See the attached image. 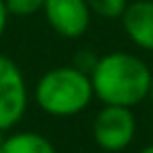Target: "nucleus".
<instances>
[{"label": "nucleus", "instance_id": "nucleus-9", "mask_svg": "<svg viewBox=\"0 0 153 153\" xmlns=\"http://www.w3.org/2000/svg\"><path fill=\"white\" fill-rule=\"evenodd\" d=\"M46 0H4V7L11 17H32L42 13Z\"/></svg>", "mask_w": 153, "mask_h": 153}, {"label": "nucleus", "instance_id": "nucleus-1", "mask_svg": "<svg viewBox=\"0 0 153 153\" xmlns=\"http://www.w3.org/2000/svg\"><path fill=\"white\" fill-rule=\"evenodd\" d=\"M151 78L153 74L149 65L140 57L124 51L99 57L97 65L90 71L94 99H99L103 105L130 109L149 97Z\"/></svg>", "mask_w": 153, "mask_h": 153}, {"label": "nucleus", "instance_id": "nucleus-7", "mask_svg": "<svg viewBox=\"0 0 153 153\" xmlns=\"http://www.w3.org/2000/svg\"><path fill=\"white\" fill-rule=\"evenodd\" d=\"M0 153H57V151L44 134L21 130L0 140Z\"/></svg>", "mask_w": 153, "mask_h": 153}, {"label": "nucleus", "instance_id": "nucleus-12", "mask_svg": "<svg viewBox=\"0 0 153 153\" xmlns=\"http://www.w3.org/2000/svg\"><path fill=\"white\" fill-rule=\"evenodd\" d=\"M138 153H153V145H147V147H143Z\"/></svg>", "mask_w": 153, "mask_h": 153}, {"label": "nucleus", "instance_id": "nucleus-6", "mask_svg": "<svg viewBox=\"0 0 153 153\" xmlns=\"http://www.w3.org/2000/svg\"><path fill=\"white\" fill-rule=\"evenodd\" d=\"M122 27L136 48L153 53V0H132L122 15Z\"/></svg>", "mask_w": 153, "mask_h": 153}, {"label": "nucleus", "instance_id": "nucleus-2", "mask_svg": "<svg viewBox=\"0 0 153 153\" xmlns=\"http://www.w3.org/2000/svg\"><path fill=\"white\" fill-rule=\"evenodd\" d=\"M36 105L53 117H71L82 113L94 99L90 74L76 65H61L44 71L36 82Z\"/></svg>", "mask_w": 153, "mask_h": 153}, {"label": "nucleus", "instance_id": "nucleus-10", "mask_svg": "<svg viewBox=\"0 0 153 153\" xmlns=\"http://www.w3.org/2000/svg\"><path fill=\"white\" fill-rule=\"evenodd\" d=\"M97 59H99V57H94L92 53H86V51H82V53H78V55H76V61H74V65H76L78 69H82V71L90 74V71H92V67L97 65Z\"/></svg>", "mask_w": 153, "mask_h": 153}, {"label": "nucleus", "instance_id": "nucleus-8", "mask_svg": "<svg viewBox=\"0 0 153 153\" xmlns=\"http://www.w3.org/2000/svg\"><path fill=\"white\" fill-rule=\"evenodd\" d=\"M86 4H88L92 15L113 21V19H122L126 7L130 4V0H86Z\"/></svg>", "mask_w": 153, "mask_h": 153}, {"label": "nucleus", "instance_id": "nucleus-5", "mask_svg": "<svg viewBox=\"0 0 153 153\" xmlns=\"http://www.w3.org/2000/svg\"><path fill=\"white\" fill-rule=\"evenodd\" d=\"M42 15L51 30L67 40L82 38L92 19L86 0H46Z\"/></svg>", "mask_w": 153, "mask_h": 153}, {"label": "nucleus", "instance_id": "nucleus-13", "mask_svg": "<svg viewBox=\"0 0 153 153\" xmlns=\"http://www.w3.org/2000/svg\"><path fill=\"white\" fill-rule=\"evenodd\" d=\"M151 103H153V78H151V86H149V97H147Z\"/></svg>", "mask_w": 153, "mask_h": 153}, {"label": "nucleus", "instance_id": "nucleus-4", "mask_svg": "<svg viewBox=\"0 0 153 153\" xmlns=\"http://www.w3.org/2000/svg\"><path fill=\"white\" fill-rule=\"evenodd\" d=\"M30 103L27 82L21 67L7 55H0V132L17 126Z\"/></svg>", "mask_w": 153, "mask_h": 153}, {"label": "nucleus", "instance_id": "nucleus-11", "mask_svg": "<svg viewBox=\"0 0 153 153\" xmlns=\"http://www.w3.org/2000/svg\"><path fill=\"white\" fill-rule=\"evenodd\" d=\"M9 11H7V7H4V0H0V40H2V36H4V32H7V23H9Z\"/></svg>", "mask_w": 153, "mask_h": 153}, {"label": "nucleus", "instance_id": "nucleus-3", "mask_svg": "<svg viewBox=\"0 0 153 153\" xmlns=\"http://www.w3.org/2000/svg\"><path fill=\"white\" fill-rule=\"evenodd\" d=\"M136 136V117L130 107L103 105L92 120V138L99 149L120 153L132 145Z\"/></svg>", "mask_w": 153, "mask_h": 153}]
</instances>
